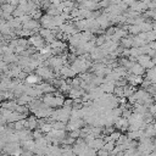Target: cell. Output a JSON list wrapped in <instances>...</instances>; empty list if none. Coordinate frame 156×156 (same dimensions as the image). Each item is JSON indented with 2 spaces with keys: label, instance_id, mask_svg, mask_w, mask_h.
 Here are the masks:
<instances>
[{
  "label": "cell",
  "instance_id": "cell-1",
  "mask_svg": "<svg viewBox=\"0 0 156 156\" xmlns=\"http://www.w3.org/2000/svg\"><path fill=\"white\" fill-rule=\"evenodd\" d=\"M28 41H29V44H30L33 48H35L37 50L43 49L44 45H45V40H44V38H41L39 34H34V35H32V37L28 39Z\"/></svg>",
  "mask_w": 156,
  "mask_h": 156
},
{
  "label": "cell",
  "instance_id": "cell-2",
  "mask_svg": "<svg viewBox=\"0 0 156 156\" xmlns=\"http://www.w3.org/2000/svg\"><path fill=\"white\" fill-rule=\"evenodd\" d=\"M129 73H130V74H134V76H140V77H141V76L145 73V68L141 67L139 63L134 62L133 66L129 68Z\"/></svg>",
  "mask_w": 156,
  "mask_h": 156
},
{
  "label": "cell",
  "instance_id": "cell-3",
  "mask_svg": "<svg viewBox=\"0 0 156 156\" xmlns=\"http://www.w3.org/2000/svg\"><path fill=\"white\" fill-rule=\"evenodd\" d=\"M40 80H41V78H40L39 76H37V74H28L27 78H26V82H27L29 85H34V84H37V83L40 82Z\"/></svg>",
  "mask_w": 156,
  "mask_h": 156
}]
</instances>
